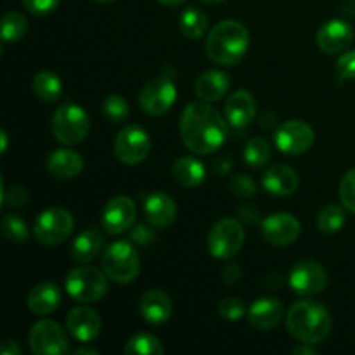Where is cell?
Wrapping results in <instances>:
<instances>
[{
  "mask_svg": "<svg viewBox=\"0 0 355 355\" xmlns=\"http://www.w3.org/2000/svg\"><path fill=\"white\" fill-rule=\"evenodd\" d=\"M28 21L21 12L10 10L2 17V42L3 44H14L19 42L26 35Z\"/></svg>",
  "mask_w": 355,
  "mask_h": 355,
  "instance_id": "obj_33",
  "label": "cell"
},
{
  "mask_svg": "<svg viewBox=\"0 0 355 355\" xmlns=\"http://www.w3.org/2000/svg\"><path fill=\"white\" fill-rule=\"evenodd\" d=\"M333 319L328 309L315 300H298L288 309L286 329L295 340L318 345L331 335Z\"/></svg>",
  "mask_w": 355,
  "mask_h": 355,
  "instance_id": "obj_2",
  "label": "cell"
},
{
  "mask_svg": "<svg viewBox=\"0 0 355 355\" xmlns=\"http://www.w3.org/2000/svg\"><path fill=\"white\" fill-rule=\"evenodd\" d=\"M137 218V207L128 196H116L106 203L103 210V227L110 234H123L130 231Z\"/></svg>",
  "mask_w": 355,
  "mask_h": 355,
  "instance_id": "obj_15",
  "label": "cell"
},
{
  "mask_svg": "<svg viewBox=\"0 0 355 355\" xmlns=\"http://www.w3.org/2000/svg\"><path fill=\"white\" fill-rule=\"evenodd\" d=\"M31 87H33L35 96L44 101V103H55L62 94L61 78L52 71L37 73Z\"/></svg>",
  "mask_w": 355,
  "mask_h": 355,
  "instance_id": "obj_29",
  "label": "cell"
},
{
  "mask_svg": "<svg viewBox=\"0 0 355 355\" xmlns=\"http://www.w3.org/2000/svg\"><path fill=\"white\" fill-rule=\"evenodd\" d=\"M245 229L238 218H220L208 232L207 248L214 259L229 260L243 248Z\"/></svg>",
  "mask_w": 355,
  "mask_h": 355,
  "instance_id": "obj_7",
  "label": "cell"
},
{
  "mask_svg": "<svg viewBox=\"0 0 355 355\" xmlns=\"http://www.w3.org/2000/svg\"><path fill=\"white\" fill-rule=\"evenodd\" d=\"M243 158H245L246 165L252 166V168H262L263 165H267L272 159V148H270L267 139L253 137L245 146Z\"/></svg>",
  "mask_w": 355,
  "mask_h": 355,
  "instance_id": "obj_30",
  "label": "cell"
},
{
  "mask_svg": "<svg viewBox=\"0 0 355 355\" xmlns=\"http://www.w3.org/2000/svg\"><path fill=\"white\" fill-rule=\"evenodd\" d=\"M328 272L315 260H300L290 270V288L300 297H314L328 286Z\"/></svg>",
  "mask_w": 355,
  "mask_h": 355,
  "instance_id": "obj_12",
  "label": "cell"
},
{
  "mask_svg": "<svg viewBox=\"0 0 355 355\" xmlns=\"http://www.w3.org/2000/svg\"><path fill=\"white\" fill-rule=\"evenodd\" d=\"M250 47L248 30L236 19H225L215 24L207 37V55L218 66H236Z\"/></svg>",
  "mask_w": 355,
  "mask_h": 355,
  "instance_id": "obj_3",
  "label": "cell"
},
{
  "mask_svg": "<svg viewBox=\"0 0 355 355\" xmlns=\"http://www.w3.org/2000/svg\"><path fill=\"white\" fill-rule=\"evenodd\" d=\"M130 238H132V241L135 243V245H148V243H151L153 241V238H155V236H153V232L149 231L148 227H146V225H135L134 229H132V232H130Z\"/></svg>",
  "mask_w": 355,
  "mask_h": 355,
  "instance_id": "obj_42",
  "label": "cell"
},
{
  "mask_svg": "<svg viewBox=\"0 0 355 355\" xmlns=\"http://www.w3.org/2000/svg\"><path fill=\"white\" fill-rule=\"evenodd\" d=\"M201 2H205V3H222V2H225V0H201Z\"/></svg>",
  "mask_w": 355,
  "mask_h": 355,
  "instance_id": "obj_49",
  "label": "cell"
},
{
  "mask_svg": "<svg viewBox=\"0 0 355 355\" xmlns=\"http://www.w3.org/2000/svg\"><path fill=\"white\" fill-rule=\"evenodd\" d=\"M355 31L345 19H331L319 28L315 44L324 54H340L354 44Z\"/></svg>",
  "mask_w": 355,
  "mask_h": 355,
  "instance_id": "obj_16",
  "label": "cell"
},
{
  "mask_svg": "<svg viewBox=\"0 0 355 355\" xmlns=\"http://www.w3.org/2000/svg\"><path fill=\"white\" fill-rule=\"evenodd\" d=\"M144 215L149 224L156 229L168 227L177 217V205L172 196L162 191H155L144 201Z\"/></svg>",
  "mask_w": 355,
  "mask_h": 355,
  "instance_id": "obj_19",
  "label": "cell"
},
{
  "mask_svg": "<svg viewBox=\"0 0 355 355\" xmlns=\"http://www.w3.org/2000/svg\"><path fill=\"white\" fill-rule=\"evenodd\" d=\"M73 229H75L73 215L66 208L51 207L38 215L33 232L42 245L58 246L71 236Z\"/></svg>",
  "mask_w": 355,
  "mask_h": 355,
  "instance_id": "obj_8",
  "label": "cell"
},
{
  "mask_svg": "<svg viewBox=\"0 0 355 355\" xmlns=\"http://www.w3.org/2000/svg\"><path fill=\"white\" fill-rule=\"evenodd\" d=\"M28 200H30V194H28V191L24 187L12 186L9 189H6L2 180V207L9 205L12 208H19L24 207L28 203Z\"/></svg>",
  "mask_w": 355,
  "mask_h": 355,
  "instance_id": "obj_38",
  "label": "cell"
},
{
  "mask_svg": "<svg viewBox=\"0 0 355 355\" xmlns=\"http://www.w3.org/2000/svg\"><path fill=\"white\" fill-rule=\"evenodd\" d=\"M0 354L2 355H21V349L14 340H3L0 345Z\"/></svg>",
  "mask_w": 355,
  "mask_h": 355,
  "instance_id": "obj_43",
  "label": "cell"
},
{
  "mask_svg": "<svg viewBox=\"0 0 355 355\" xmlns=\"http://www.w3.org/2000/svg\"><path fill=\"white\" fill-rule=\"evenodd\" d=\"M123 352L130 355H162L165 349L162 342L151 333H137L128 340Z\"/></svg>",
  "mask_w": 355,
  "mask_h": 355,
  "instance_id": "obj_31",
  "label": "cell"
},
{
  "mask_svg": "<svg viewBox=\"0 0 355 355\" xmlns=\"http://www.w3.org/2000/svg\"><path fill=\"white\" fill-rule=\"evenodd\" d=\"M315 134L309 123L302 120H288L277 127L274 142L277 149L288 156H298L307 153L314 146Z\"/></svg>",
  "mask_w": 355,
  "mask_h": 355,
  "instance_id": "obj_13",
  "label": "cell"
},
{
  "mask_svg": "<svg viewBox=\"0 0 355 355\" xmlns=\"http://www.w3.org/2000/svg\"><path fill=\"white\" fill-rule=\"evenodd\" d=\"M128 103L125 97L118 96V94H111L104 99L103 103V113L106 120L113 121V123H121L128 118Z\"/></svg>",
  "mask_w": 355,
  "mask_h": 355,
  "instance_id": "obj_35",
  "label": "cell"
},
{
  "mask_svg": "<svg viewBox=\"0 0 355 355\" xmlns=\"http://www.w3.org/2000/svg\"><path fill=\"white\" fill-rule=\"evenodd\" d=\"M218 314L227 321H239L246 314L245 302L238 297H227L218 304Z\"/></svg>",
  "mask_w": 355,
  "mask_h": 355,
  "instance_id": "obj_36",
  "label": "cell"
},
{
  "mask_svg": "<svg viewBox=\"0 0 355 355\" xmlns=\"http://www.w3.org/2000/svg\"><path fill=\"white\" fill-rule=\"evenodd\" d=\"M295 355H315V349L312 347V343H302L300 347L293 350Z\"/></svg>",
  "mask_w": 355,
  "mask_h": 355,
  "instance_id": "obj_45",
  "label": "cell"
},
{
  "mask_svg": "<svg viewBox=\"0 0 355 355\" xmlns=\"http://www.w3.org/2000/svg\"><path fill=\"white\" fill-rule=\"evenodd\" d=\"M47 170L55 179H75L83 170V158L73 149H55L47 159Z\"/></svg>",
  "mask_w": 355,
  "mask_h": 355,
  "instance_id": "obj_25",
  "label": "cell"
},
{
  "mask_svg": "<svg viewBox=\"0 0 355 355\" xmlns=\"http://www.w3.org/2000/svg\"><path fill=\"white\" fill-rule=\"evenodd\" d=\"M23 6L30 14L42 17L54 10L59 6V0H23Z\"/></svg>",
  "mask_w": 355,
  "mask_h": 355,
  "instance_id": "obj_40",
  "label": "cell"
},
{
  "mask_svg": "<svg viewBox=\"0 0 355 355\" xmlns=\"http://www.w3.org/2000/svg\"><path fill=\"white\" fill-rule=\"evenodd\" d=\"M101 267L111 281L118 284H128L141 272L139 252L132 243L114 241L104 250Z\"/></svg>",
  "mask_w": 355,
  "mask_h": 355,
  "instance_id": "obj_4",
  "label": "cell"
},
{
  "mask_svg": "<svg viewBox=\"0 0 355 355\" xmlns=\"http://www.w3.org/2000/svg\"><path fill=\"white\" fill-rule=\"evenodd\" d=\"M298 173L288 165H272L263 172L262 186L272 196H291L298 189Z\"/></svg>",
  "mask_w": 355,
  "mask_h": 355,
  "instance_id": "obj_21",
  "label": "cell"
},
{
  "mask_svg": "<svg viewBox=\"0 0 355 355\" xmlns=\"http://www.w3.org/2000/svg\"><path fill=\"white\" fill-rule=\"evenodd\" d=\"M51 128L54 137L61 144L76 146L89 135L90 120L83 107L75 103H66L59 106L52 114Z\"/></svg>",
  "mask_w": 355,
  "mask_h": 355,
  "instance_id": "obj_6",
  "label": "cell"
},
{
  "mask_svg": "<svg viewBox=\"0 0 355 355\" xmlns=\"http://www.w3.org/2000/svg\"><path fill=\"white\" fill-rule=\"evenodd\" d=\"M172 300L162 290H148L139 302V312L149 324H165L172 318Z\"/></svg>",
  "mask_w": 355,
  "mask_h": 355,
  "instance_id": "obj_22",
  "label": "cell"
},
{
  "mask_svg": "<svg viewBox=\"0 0 355 355\" xmlns=\"http://www.w3.org/2000/svg\"><path fill=\"white\" fill-rule=\"evenodd\" d=\"M248 321L257 329H274L284 315V307L277 298H257L246 311Z\"/></svg>",
  "mask_w": 355,
  "mask_h": 355,
  "instance_id": "obj_20",
  "label": "cell"
},
{
  "mask_svg": "<svg viewBox=\"0 0 355 355\" xmlns=\"http://www.w3.org/2000/svg\"><path fill=\"white\" fill-rule=\"evenodd\" d=\"M229 87H231V76L227 73L220 69H208L198 76L194 83V92L200 101L217 103L229 92Z\"/></svg>",
  "mask_w": 355,
  "mask_h": 355,
  "instance_id": "obj_23",
  "label": "cell"
},
{
  "mask_svg": "<svg viewBox=\"0 0 355 355\" xmlns=\"http://www.w3.org/2000/svg\"><path fill=\"white\" fill-rule=\"evenodd\" d=\"M151 153V139L148 132L137 125L121 128L114 139V156L123 165H139Z\"/></svg>",
  "mask_w": 355,
  "mask_h": 355,
  "instance_id": "obj_10",
  "label": "cell"
},
{
  "mask_svg": "<svg viewBox=\"0 0 355 355\" xmlns=\"http://www.w3.org/2000/svg\"><path fill=\"white\" fill-rule=\"evenodd\" d=\"M28 343L35 355H64L69 350L68 335L51 319L35 322L28 335Z\"/></svg>",
  "mask_w": 355,
  "mask_h": 355,
  "instance_id": "obj_9",
  "label": "cell"
},
{
  "mask_svg": "<svg viewBox=\"0 0 355 355\" xmlns=\"http://www.w3.org/2000/svg\"><path fill=\"white\" fill-rule=\"evenodd\" d=\"M336 73L343 80L355 78V51H349L340 55V59L336 61Z\"/></svg>",
  "mask_w": 355,
  "mask_h": 355,
  "instance_id": "obj_41",
  "label": "cell"
},
{
  "mask_svg": "<svg viewBox=\"0 0 355 355\" xmlns=\"http://www.w3.org/2000/svg\"><path fill=\"white\" fill-rule=\"evenodd\" d=\"M156 2L163 3V6L175 7V6H180V3H182V2H186V0H156Z\"/></svg>",
  "mask_w": 355,
  "mask_h": 355,
  "instance_id": "obj_48",
  "label": "cell"
},
{
  "mask_svg": "<svg viewBox=\"0 0 355 355\" xmlns=\"http://www.w3.org/2000/svg\"><path fill=\"white\" fill-rule=\"evenodd\" d=\"M76 355H99V350L97 349H89V347H80V349L75 350Z\"/></svg>",
  "mask_w": 355,
  "mask_h": 355,
  "instance_id": "obj_46",
  "label": "cell"
},
{
  "mask_svg": "<svg viewBox=\"0 0 355 355\" xmlns=\"http://www.w3.org/2000/svg\"><path fill=\"white\" fill-rule=\"evenodd\" d=\"M302 231V225L295 215L286 214V211H276L270 214L262 220V236L269 245L284 246L293 245L298 239Z\"/></svg>",
  "mask_w": 355,
  "mask_h": 355,
  "instance_id": "obj_14",
  "label": "cell"
},
{
  "mask_svg": "<svg viewBox=\"0 0 355 355\" xmlns=\"http://www.w3.org/2000/svg\"><path fill=\"white\" fill-rule=\"evenodd\" d=\"M180 33L189 40H198L205 37L208 30V16L198 7H187L179 17Z\"/></svg>",
  "mask_w": 355,
  "mask_h": 355,
  "instance_id": "obj_28",
  "label": "cell"
},
{
  "mask_svg": "<svg viewBox=\"0 0 355 355\" xmlns=\"http://www.w3.org/2000/svg\"><path fill=\"white\" fill-rule=\"evenodd\" d=\"M66 328L75 340L82 343H90L101 335L103 322H101L99 314L92 307L83 304L69 312L66 318Z\"/></svg>",
  "mask_w": 355,
  "mask_h": 355,
  "instance_id": "obj_17",
  "label": "cell"
},
{
  "mask_svg": "<svg viewBox=\"0 0 355 355\" xmlns=\"http://www.w3.org/2000/svg\"><path fill=\"white\" fill-rule=\"evenodd\" d=\"M177 101V87L168 76H158L146 83L139 92V106L151 116L165 114Z\"/></svg>",
  "mask_w": 355,
  "mask_h": 355,
  "instance_id": "obj_11",
  "label": "cell"
},
{
  "mask_svg": "<svg viewBox=\"0 0 355 355\" xmlns=\"http://www.w3.org/2000/svg\"><path fill=\"white\" fill-rule=\"evenodd\" d=\"M0 139H2V148H0V151L6 153L7 151V146H9V139H7V132L6 130L0 132Z\"/></svg>",
  "mask_w": 355,
  "mask_h": 355,
  "instance_id": "obj_47",
  "label": "cell"
},
{
  "mask_svg": "<svg viewBox=\"0 0 355 355\" xmlns=\"http://www.w3.org/2000/svg\"><path fill=\"white\" fill-rule=\"evenodd\" d=\"M107 279L104 270H97L96 267L80 266L69 270L66 276V291L69 297L78 304H96L101 302L107 293Z\"/></svg>",
  "mask_w": 355,
  "mask_h": 355,
  "instance_id": "obj_5",
  "label": "cell"
},
{
  "mask_svg": "<svg viewBox=\"0 0 355 355\" xmlns=\"http://www.w3.org/2000/svg\"><path fill=\"white\" fill-rule=\"evenodd\" d=\"M231 193L239 198L255 196L257 186L255 182H253L252 177L245 175V173H239V175H236L234 179L231 180Z\"/></svg>",
  "mask_w": 355,
  "mask_h": 355,
  "instance_id": "obj_39",
  "label": "cell"
},
{
  "mask_svg": "<svg viewBox=\"0 0 355 355\" xmlns=\"http://www.w3.org/2000/svg\"><path fill=\"white\" fill-rule=\"evenodd\" d=\"M345 211L338 205H326L318 214V229L322 234H336L345 225Z\"/></svg>",
  "mask_w": 355,
  "mask_h": 355,
  "instance_id": "obj_32",
  "label": "cell"
},
{
  "mask_svg": "<svg viewBox=\"0 0 355 355\" xmlns=\"http://www.w3.org/2000/svg\"><path fill=\"white\" fill-rule=\"evenodd\" d=\"M94 2H99V3H111V2H114V0H94Z\"/></svg>",
  "mask_w": 355,
  "mask_h": 355,
  "instance_id": "obj_50",
  "label": "cell"
},
{
  "mask_svg": "<svg viewBox=\"0 0 355 355\" xmlns=\"http://www.w3.org/2000/svg\"><path fill=\"white\" fill-rule=\"evenodd\" d=\"M2 232L9 241L12 243H23L30 238V231H28V225L19 215L7 214L2 218Z\"/></svg>",
  "mask_w": 355,
  "mask_h": 355,
  "instance_id": "obj_34",
  "label": "cell"
},
{
  "mask_svg": "<svg viewBox=\"0 0 355 355\" xmlns=\"http://www.w3.org/2000/svg\"><path fill=\"white\" fill-rule=\"evenodd\" d=\"M103 236L96 229H87L83 231L78 238L73 241L71 246V259L75 260L80 266H85L90 263L92 260L97 259V255L101 253L103 248Z\"/></svg>",
  "mask_w": 355,
  "mask_h": 355,
  "instance_id": "obj_27",
  "label": "cell"
},
{
  "mask_svg": "<svg viewBox=\"0 0 355 355\" xmlns=\"http://www.w3.org/2000/svg\"><path fill=\"white\" fill-rule=\"evenodd\" d=\"M61 304V290L54 283H38L30 290L26 297V305L31 314L49 315Z\"/></svg>",
  "mask_w": 355,
  "mask_h": 355,
  "instance_id": "obj_24",
  "label": "cell"
},
{
  "mask_svg": "<svg viewBox=\"0 0 355 355\" xmlns=\"http://www.w3.org/2000/svg\"><path fill=\"white\" fill-rule=\"evenodd\" d=\"M172 173L177 184L193 189V187L203 184L205 177H207V168L201 163V159L194 158V156H182V158L175 159V163H173Z\"/></svg>",
  "mask_w": 355,
  "mask_h": 355,
  "instance_id": "obj_26",
  "label": "cell"
},
{
  "mask_svg": "<svg viewBox=\"0 0 355 355\" xmlns=\"http://www.w3.org/2000/svg\"><path fill=\"white\" fill-rule=\"evenodd\" d=\"M255 114L257 101L248 90H236V92H232L231 96H229V99L225 101L224 116L225 120H227L229 127L243 130V128H246L253 120H255Z\"/></svg>",
  "mask_w": 355,
  "mask_h": 355,
  "instance_id": "obj_18",
  "label": "cell"
},
{
  "mask_svg": "<svg viewBox=\"0 0 355 355\" xmlns=\"http://www.w3.org/2000/svg\"><path fill=\"white\" fill-rule=\"evenodd\" d=\"M224 279L227 283H234L239 279V267L238 266H227L224 269Z\"/></svg>",
  "mask_w": 355,
  "mask_h": 355,
  "instance_id": "obj_44",
  "label": "cell"
},
{
  "mask_svg": "<svg viewBox=\"0 0 355 355\" xmlns=\"http://www.w3.org/2000/svg\"><path fill=\"white\" fill-rule=\"evenodd\" d=\"M179 130L180 139L189 151L196 155H211L222 148L227 139L229 123L210 103L196 101L184 107Z\"/></svg>",
  "mask_w": 355,
  "mask_h": 355,
  "instance_id": "obj_1",
  "label": "cell"
},
{
  "mask_svg": "<svg viewBox=\"0 0 355 355\" xmlns=\"http://www.w3.org/2000/svg\"><path fill=\"white\" fill-rule=\"evenodd\" d=\"M338 194L343 207L349 211H352V214H355V168L343 175L342 182H340Z\"/></svg>",
  "mask_w": 355,
  "mask_h": 355,
  "instance_id": "obj_37",
  "label": "cell"
}]
</instances>
